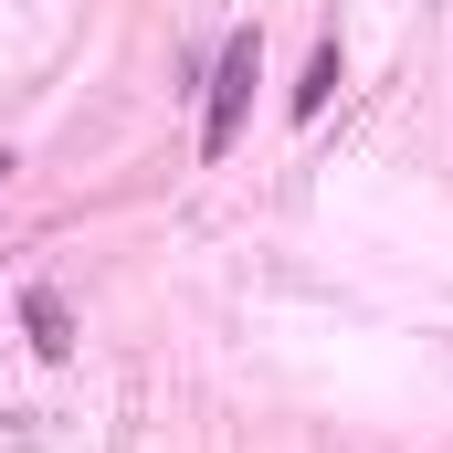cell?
I'll list each match as a JSON object with an SVG mask.
<instances>
[{
    "label": "cell",
    "mask_w": 453,
    "mask_h": 453,
    "mask_svg": "<svg viewBox=\"0 0 453 453\" xmlns=\"http://www.w3.org/2000/svg\"><path fill=\"white\" fill-rule=\"evenodd\" d=\"M253 64H264V42L253 32H232L222 64H211V116H201V158H222L232 137H242V106H253Z\"/></svg>",
    "instance_id": "obj_1"
},
{
    "label": "cell",
    "mask_w": 453,
    "mask_h": 453,
    "mask_svg": "<svg viewBox=\"0 0 453 453\" xmlns=\"http://www.w3.org/2000/svg\"><path fill=\"white\" fill-rule=\"evenodd\" d=\"M21 338L42 348V358H74V306H64L53 285H32V296H21Z\"/></svg>",
    "instance_id": "obj_2"
},
{
    "label": "cell",
    "mask_w": 453,
    "mask_h": 453,
    "mask_svg": "<svg viewBox=\"0 0 453 453\" xmlns=\"http://www.w3.org/2000/svg\"><path fill=\"white\" fill-rule=\"evenodd\" d=\"M0 180H11V158H0Z\"/></svg>",
    "instance_id": "obj_4"
},
{
    "label": "cell",
    "mask_w": 453,
    "mask_h": 453,
    "mask_svg": "<svg viewBox=\"0 0 453 453\" xmlns=\"http://www.w3.org/2000/svg\"><path fill=\"white\" fill-rule=\"evenodd\" d=\"M327 96H338V42H317V53H306V85H296V116H317Z\"/></svg>",
    "instance_id": "obj_3"
}]
</instances>
